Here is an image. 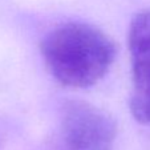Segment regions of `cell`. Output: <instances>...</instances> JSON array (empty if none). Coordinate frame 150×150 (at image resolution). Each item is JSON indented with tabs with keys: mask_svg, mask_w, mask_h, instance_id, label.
Instances as JSON below:
<instances>
[{
	"mask_svg": "<svg viewBox=\"0 0 150 150\" xmlns=\"http://www.w3.org/2000/svg\"><path fill=\"white\" fill-rule=\"evenodd\" d=\"M41 56L49 73L61 85L88 88L108 73L116 57V45L96 27L68 23L44 37Z\"/></svg>",
	"mask_w": 150,
	"mask_h": 150,
	"instance_id": "cell-1",
	"label": "cell"
},
{
	"mask_svg": "<svg viewBox=\"0 0 150 150\" xmlns=\"http://www.w3.org/2000/svg\"><path fill=\"white\" fill-rule=\"evenodd\" d=\"M116 124L104 110L85 101L61 108L53 150H113Z\"/></svg>",
	"mask_w": 150,
	"mask_h": 150,
	"instance_id": "cell-2",
	"label": "cell"
},
{
	"mask_svg": "<svg viewBox=\"0 0 150 150\" xmlns=\"http://www.w3.org/2000/svg\"><path fill=\"white\" fill-rule=\"evenodd\" d=\"M129 51L132 62V98L133 117L150 125V11H141L129 27Z\"/></svg>",
	"mask_w": 150,
	"mask_h": 150,
	"instance_id": "cell-3",
	"label": "cell"
}]
</instances>
